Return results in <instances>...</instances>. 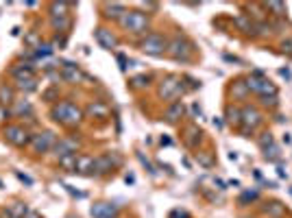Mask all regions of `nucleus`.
<instances>
[{
	"instance_id": "1",
	"label": "nucleus",
	"mask_w": 292,
	"mask_h": 218,
	"mask_svg": "<svg viewBox=\"0 0 292 218\" xmlns=\"http://www.w3.org/2000/svg\"><path fill=\"white\" fill-rule=\"evenodd\" d=\"M50 116H52V120L61 122V125H65V126H74V125H78V122L83 120V111L74 103H70V100H61V103H57L55 107H52Z\"/></svg>"
},
{
	"instance_id": "2",
	"label": "nucleus",
	"mask_w": 292,
	"mask_h": 218,
	"mask_svg": "<svg viewBox=\"0 0 292 218\" xmlns=\"http://www.w3.org/2000/svg\"><path fill=\"white\" fill-rule=\"evenodd\" d=\"M120 24H122V29L129 31V33L144 35L148 31L151 20H148V16H146V13H142V11H126L124 16H122Z\"/></svg>"
},
{
	"instance_id": "3",
	"label": "nucleus",
	"mask_w": 292,
	"mask_h": 218,
	"mask_svg": "<svg viewBox=\"0 0 292 218\" xmlns=\"http://www.w3.org/2000/svg\"><path fill=\"white\" fill-rule=\"evenodd\" d=\"M139 50L151 57H161L164 52H168V42L159 33H146V37L139 42Z\"/></svg>"
},
{
	"instance_id": "4",
	"label": "nucleus",
	"mask_w": 292,
	"mask_h": 218,
	"mask_svg": "<svg viewBox=\"0 0 292 218\" xmlns=\"http://www.w3.org/2000/svg\"><path fill=\"white\" fill-rule=\"evenodd\" d=\"M168 55L177 61H190L192 57V44L183 35H174L172 42L168 44Z\"/></svg>"
},
{
	"instance_id": "5",
	"label": "nucleus",
	"mask_w": 292,
	"mask_h": 218,
	"mask_svg": "<svg viewBox=\"0 0 292 218\" xmlns=\"http://www.w3.org/2000/svg\"><path fill=\"white\" fill-rule=\"evenodd\" d=\"M4 138H7L9 144H13V146H17V148H22V146H26V144H31L29 131H26L24 126H17V125H9L7 129H4Z\"/></svg>"
},
{
	"instance_id": "6",
	"label": "nucleus",
	"mask_w": 292,
	"mask_h": 218,
	"mask_svg": "<svg viewBox=\"0 0 292 218\" xmlns=\"http://www.w3.org/2000/svg\"><path fill=\"white\" fill-rule=\"evenodd\" d=\"M183 92V83L179 77H166L159 85V96L164 100H170V98H177L179 94Z\"/></svg>"
},
{
	"instance_id": "7",
	"label": "nucleus",
	"mask_w": 292,
	"mask_h": 218,
	"mask_svg": "<svg viewBox=\"0 0 292 218\" xmlns=\"http://www.w3.org/2000/svg\"><path fill=\"white\" fill-rule=\"evenodd\" d=\"M57 138L52 131H42V133L31 135V146H33L35 153H48L52 146H55Z\"/></svg>"
},
{
	"instance_id": "8",
	"label": "nucleus",
	"mask_w": 292,
	"mask_h": 218,
	"mask_svg": "<svg viewBox=\"0 0 292 218\" xmlns=\"http://www.w3.org/2000/svg\"><path fill=\"white\" fill-rule=\"evenodd\" d=\"M261 122V113L257 111L255 107H246L242 109V116H240V125H244V133H253V129H255L257 125Z\"/></svg>"
},
{
	"instance_id": "9",
	"label": "nucleus",
	"mask_w": 292,
	"mask_h": 218,
	"mask_svg": "<svg viewBox=\"0 0 292 218\" xmlns=\"http://www.w3.org/2000/svg\"><path fill=\"white\" fill-rule=\"evenodd\" d=\"M94 37H96V42L100 44V48H105V50H113V48L118 46L116 35H113L111 31L103 29V26H98V29L94 31Z\"/></svg>"
},
{
	"instance_id": "10",
	"label": "nucleus",
	"mask_w": 292,
	"mask_h": 218,
	"mask_svg": "<svg viewBox=\"0 0 292 218\" xmlns=\"http://www.w3.org/2000/svg\"><path fill=\"white\" fill-rule=\"evenodd\" d=\"M120 164V157H113V155H100L96 157V164H94V172L98 174H107L111 172L116 166Z\"/></svg>"
},
{
	"instance_id": "11",
	"label": "nucleus",
	"mask_w": 292,
	"mask_h": 218,
	"mask_svg": "<svg viewBox=\"0 0 292 218\" xmlns=\"http://www.w3.org/2000/svg\"><path fill=\"white\" fill-rule=\"evenodd\" d=\"M90 214L94 218H116L118 205H113V203H96V205H92Z\"/></svg>"
},
{
	"instance_id": "12",
	"label": "nucleus",
	"mask_w": 292,
	"mask_h": 218,
	"mask_svg": "<svg viewBox=\"0 0 292 218\" xmlns=\"http://www.w3.org/2000/svg\"><path fill=\"white\" fill-rule=\"evenodd\" d=\"M59 78H63V81H68V83H77L78 78H81V70H78L77 63H72V61H63Z\"/></svg>"
},
{
	"instance_id": "13",
	"label": "nucleus",
	"mask_w": 292,
	"mask_h": 218,
	"mask_svg": "<svg viewBox=\"0 0 292 218\" xmlns=\"http://www.w3.org/2000/svg\"><path fill=\"white\" fill-rule=\"evenodd\" d=\"M78 148V142L72 138H65V140H59V142H55V146H52V151L57 153V157H63V155H70V153H77Z\"/></svg>"
},
{
	"instance_id": "14",
	"label": "nucleus",
	"mask_w": 292,
	"mask_h": 218,
	"mask_svg": "<svg viewBox=\"0 0 292 218\" xmlns=\"http://www.w3.org/2000/svg\"><path fill=\"white\" fill-rule=\"evenodd\" d=\"M105 17H109V20H122V16L126 13L124 4L120 2H111V4H105Z\"/></svg>"
},
{
	"instance_id": "15",
	"label": "nucleus",
	"mask_w": 292,
	"mask_h": 218,
	"mask_svg": "<svg viewBox=\"0 0 292 218\" xmlns=\"http://www.w3.org/2000/svg\"><path fill=\"white\" fill-rule=\"evenodd\" d=\"M11 77H15V81H26V78H33V65H31V63L13 65V68H11Z\"/></svg>"
},
{
	"instance_id": "16",
	"label": "nucleus",
	"mask_w": 292,
	"mask_h": 218,
	"mask_svg": "<svg viewBox=\"0 0 292 218\" xmlns=\"http://www.w3.org/2000/svg\"><path fill=\"white\" fill-rule=\"evenodd\" d=\"M183 111H185V107H183V103H181V100H174V103L170 105L168 109H166L164 118H166V120H168V122H177L179 118L183 116Z\"/></svg>"
},
{
	"instance_id": "17",
	"label": "nucleus",
	"mask_w": 292,
	"mask_h": 218,
	"mask_svg": "<svg viewBox=\"0 0 292 218\" xmlns=\"http://www.w3.org/2000/svg\"><path fill=\"white\" fill-rule=\"evenodd\" d=\"M94 164H96L94 157H90V155H78L77 172H78V174H90V172H94Z\"/></svg>"
},
{
	"instance_id": "18",
	"label": "nucleus",
	"mask_w": 292,
	"mask_h": 218,
	"mask_svg": "<svg viewBox=\"0 0 292 218\" xmlns=\"http://www.w3.org/2000/svg\"><path fill=\"white\" fill-rule=\"evenodd\" d=\"M77 161H78V155L77 153H70V155H63L59 157V166L68 172H77Z\"/></svg>"
},
{
	"instance_id": "19",
	"label": "nucleus",
	"mask_w": 292,
	"mask_h": 218,
	"mask_svg": "<svg viewBox=\"0 0 292 218\" xmlns=\"http://www.w3.org/2000/svg\"><path fill=\"white\" fill-rule=\"evenodd\" d=\"M87 113L94 118H107L109 109L105 103H100V100H94V103H90V107H87Z\"/></svg>"
},
{
	"instance_id": "20",
	"label": "nucleus",
	"mask_w": 292,
	"mask_h": 218,
	"mask_svg": "<svg viewBox=\"0 0 292 218\" xmlns=\"http://www.w3.org/2000/svg\"><path fill=\"white\" fill-rule=\"evenodd\" d=\"M50 22H52V29L59 31V33H65V31L72 26V20H70L68 16H55V17H50Z\"/></svg>"
},
{
	"instance_id": "21",
	"label": "nucleus",
	"mask_w": 292,
	"mask_h": 218,
	"mask_svg": "<svg viewBox=\"0 0 292 218\" xmlns=\"http://www.w3.org/2000/svg\"><path fill=\"white\" fill-rule=\"evenodd\" d=\"M15 116H31L33 113V105L29 100H15V107H13Z\"/></svg>"
},
{
	"instance_id": "22",
	"label": "nucleus",
	"mask_w": 292,
	"mask_h": 218,
	"mask_svg": "<svg viewBox=\"0 0 292 218\" xmlns=\"http://www.w3.org/2000/svg\"><path fill=\"white\" fill-rule=\"evenodd\" d=\"M131 85H133L135 90H144V87L151 85V77H148V74H138V77L131 78Z\"/></svg>"
},
{
	"instance_id": "23",
	"label": "nucleus",
	"mask_w": 292,
	"mask_h": 218,
	"mask_svg": "<svg viewBox=\"0 0 292 218\" xmlns=\"http://www.w3.org/2000/svg\"><path fill=\"white\" fill-rule=\"evenodd\" d=\"M0 103H2V105H11V103H15V98H13V87L0 85Z\"/></svg>"
},
{
	"instance_id": "24",
	"label": "nucleus",
	"mask_w": 292,
	"mask_h": 218,
	"mask_svg": "<svg viewBox=\"0 0 292 218\" xmlns=\"http://www.w3.org/2000/svg\"><path fill=\"white\" fill-rule=\"evenodd\" d=\"M200 135H203V133H200V131L196 129V126H190V129H187V138H185L187 146H192V148H194L196 144L200 142Z\"/></svg>"
},
{
	"instance_id": "25",
	"label": "nucleus",
	"mask_w": 292,
	"mask_h": 218,
	"mask_svg": "<svg viewBox=\"0 0 292 218\" xmlns=\"http://www.w3.org/2000/svg\"><path fill=\"white\" fill-rule=\"evenodd\" d=\"M235 24H238L244 33H253V31H255V24H253L246 16H238V17H235Z\"/></svg>"
},
{
	"instance_id": "26",
	"label": "nucleus",
	"mask_w": 292,
	"mask_h": 218,
	"mask_svg": "<svg viewBox=\"0 0 292 218\" xmlns=\"http://www.w3.org/2000/svg\"><path fill=\"white\" fill-rule=\"evenodd\" d=\"M68 9H70V4H65V2H52L50 4V17H55V16H68Z\"/></svg>"
},
{
	"instance_id": "27",
	"label": "nucleus",
	"mask_w": 292,
	"mask_h": 218,
	"mask_svg": "<svg viewBox=\"0 0 292 218\" xmlns=\"http://www.w3.org/2000/svg\"><path fill=\"white\" fill-rule=\"evenodd\" d=\"M52 52H55V48H52V44H39L37 48H35V57H50Z\"/></svg>"
},
{
	"instance_id": "28",
	"label": "nucleus",
	"mask_w": 292,
	"mask_h": 218,
	"mask_svg": "<svg viewBox=\"0 0 292 218\" xmlns=\"http://www.w3.org/2000/svg\"><path fill=\"white\" fill-rule=\"evenodd\" d=\"M9 214H11L13 218H24L26 214H29V207H26V205H22V203H15L11 209H9Z\"/></svg>"
},
{
	"instance_id": "29",
	"label": "nucleus",
	"mask_w": 292,
	"mask_h": 218,
	"mask_svg": "<svg viewBox=\"0 0 292 218\" xmlns=\"http://www.w3.org/2000/svg\"><path fill=\"white\" fill-rule=\"evenodd\" d=\"M17 90H22V92H35V90H37V83H35V78L17 81Z\"/></svg>"
},
{
	"instance_id": "30",
	"label": "nucleus",
	"mask_w": 292,
	"mask_h": 218,
	"mask_svg": "<svg viewBox=\"0 0 292 218\" xmlns=\"http://www.w3.org/2000/svg\"><path fill=\"white\" fill-rule=\"evenodd\" d=\"M24 42H26V46H29V48H37L39 44H42V39H39V35L35 33V31H31V33L24 37Z\"/></svg>"
},
{
	"instance_id": "31",
	"label": "nucleus",
	"mask_w": 292,
	"mask_h": 218,
	"mask_svg": "<svg viewBox=\"0 0 292 218\" xmlns=\"http://www.w3.org/2000/svg\"><path fill=\"white\" fill-rule=\"evenodd\" d=\"M240 116H242V111L235 107H227V120L233 122V125H240Z\"/></svg>"
},
{
	"instance_id": "32",
	"label": "nucleus",
	"mask_w": 292,
	"mask_h": 218,
	"mask_svg": "<svg viewBox=\"0 0 292 218\" xmlns=\"http://www.w3.org/2000/svg\"><path fill=\"white\" fill-rule=\"evenodd\" d=\"M199 161H200V166H205V168H212L214 166V159H212V155L209 153H199Z\"/></svg>"
},
{
	"instance_id": "33",
	"label": "nucleus",
	"mask_w": 292,
	"mask_h": 218,
	"mask_svg": "<svg viewBox=\"0 0 292 218\" xmlns=\"http://www.w3.org/2000/svg\"><path fill=\"white\" fill-rule=\"evenodd\" d=\"M266 9L275 11V16H283V13H286V7H283L281 2H268V4H266Z\"/></svg>"
},
{
	"instance_id": "34",
	"label": "nucleus",
	"mask_w": 292,
	"mask_h": 218,
	"mask_svg": "<svg viewBox=\"0 0 292 218\" xmlns=\"http://www.w3.org/2000/svg\"><path fill=\"white\" fill-rule=\"evenodd\" d=\"M273 135H270V133H264V135H261V140H260V146L261 148H268V146H273Z\"/></svg>"
},
{
	"instance_id": "35",
	"label": "nucleus",
	"mask_w": 292,
	"mask_h": 218,
	"mask_svg": "<svg viewBox=\"0 0 292 218\" xmlns=\"http://www.w3.org/2000/svg\"><path fill=\"white\" fill-rule=\"evenodd\" d=\"M266 212H270L273 216H281V214H283V207H281L279 203H270V207L266 209Z\"/></svg>"
},
{
	"instance_id": "36",
	"label": "nucleus",
	"mask_w": 292,
	"mask_h": 218,
	"mask_svg": "<svg viewBox=\"0 0 292 218\" xmlns=\"http://www.w3.org/2000/svg\"><path fill=\"white\" fill-rule=\"evenodd\" d=\"M253 199H257V192L255 190H253V192H244V194H242V203H244V201H253Z\"/></svg>"
},
{
	"instance_id": "37",
	"label": "nucleus",
	"mask_w": 292,
	"mask_h": 218,
	"mask_svg": "<svg viewBox=\"0 0 292 218\" xmlns=\"http://www.w3.org/2000/svg\"><path fill=\"white\" fill-rule=\"evenodd\" d=\"M118 63H120V70H126L129 61H126V57H124V55H118Z\"/></svg>"
},
{
	"instance_id": "38",
	"label": "nucleus",
	"mask_w": 292,
	"mask_h": 218,
	"mask_svg": "<svg viewBox=\"0 0 292 218\" xmlns=\"http://www.w3.org/2000/svg\"><path fill=\"white\" fill-rule=\"evenodd\" d=\"M283 52H288V55H292V39H288V42H283Z\"/></svg>"
},
{
	"instance_id": "39",
	"label": "nucleus",
	"mask_w": 292,
	"mask_h": 218,
	"mask_svg": "<svg viewBox=\"0 0 292 218\" xmlns=\"http://www.w3.org/2000/svg\"><path fill=\"white\" fill-rule=\"evenodd\" d=\"M17 177H20L22 181L26 183V186H31V183H33V179H31V177H26V174H22V172H17Z\"/></svg>"
},
{
	"instance_id": "40",
	"label": "nucleus",
	"mask_w": 292,
	"mask_h": 218,
	"mask_svg": "<svg viewBox=\"0 0 292 218\" xmlns=\"http://www.w3.org/2000/svg\"><path fill=\"white\" fill-rule=\"evenodd\" d=\"M44 98H46V100H48V103H50V100H52V98H55V90H48V92H46V94H44Z\"/></svg>"
},
{
	"instance_id": "41",
	"label": "nucleus",
	"mask_w": 292,
	"mask_h": 218,
	"mask_svg": "<svg viewBox=\"0 0 292 218\" xmlns=\"http://www.w3.org/2000/svg\"><path fill=\"white\" fill-rule=\"evenodd\" d=\"M192 113L200 118V113H203V111H200V107H199V105H192Z\"/></svg>"
},
{
	"instance_id": "42",
	"label": "nucleus",
	"mask_w": 292,
	"mask_h": 218,
	"mask_svg": "<svg viewBox=\"0 0 292 218\" xmlns=\"http://www.w3.org/2000/svg\"><path fill=\"white\" fill-rule=\"evenodd\" d=\"M142 7L144 9H157V4L155 2H142Z\"/></svg>"
}]
</instances>
